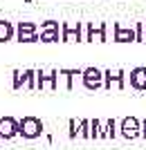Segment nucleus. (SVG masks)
I'll list each match as a JSON object with an SVG mask.
<instances>
[{"label":"nucleus","mask_w":146,"mask_h":150,"mask_svg":"<svg viewBox=\"0 0 146 150\" xmlns=\"http://www.w3.org/2000/svg\"><path fill=\"white\" fill-rule=\"evenodd\" d=\"M27 2H29V0H27Z\"/></svg>","instance_id":"nucleus-23"},{"label":"nucleus","mask_w":146,"mask_h":150,"mask_svg":"<svg viewBox=\"0 0 146 150\" xmlns=\"http://www.w3.org/2000/svg\"><path fill=\"white\" fill-rule=\"evenodd\" d=\"M38 38H41L43 43H54V40H58V23L56 20H45L43 25H41Z\"/></svg>","instance_id":"nucleus-10"},{"label":"nucleus","mask_w":146,"mask_h":150,"mask_svg":"<svg viewBox=\"0 0 146 150\" xmlns=\"http://www.w3.org/2000/svg\"><path fill=\"white\" fill-rule=\"evenodd\" d=\"M142 137H146V119L142 121Z\"/></svg>","instance_id":"nucleus-21"},{"label":"nucleus","mask_w":146,"mask_h":150,"mask_svg":"<svg viewBox=\"0 0 146 150\" xmlns=\"http://www.w3.org/2000/svg\"><path fill=\"white\" fill-rule=\"evenodd\" d=\"M83 69H58L56 74V90H72V79L81 76Z\"/></svg>","instance_id":"nucleus-11"},{"label":"nucleus","mask_w":146,"mask_h":150,"mask_svg":"<svg viewBox=\"0 0 146 150\" xmlns=\"http://www.w3.org/2000/svg\"><path fill=\"white\" fill-rule=\"evenodd\" d=\"M23 85L27 90H36V69H14V90H20Z\"/></svg>","instance_id":"nucleus-2"},{"label":"nucleus","mask_w":146,"mask_h":150,"mask_svg":"<svg viewBox=\"0 0 146 150\" xmlns=\"http://www.w3.org/2000/svg\"><path fill=\"white\" fill-rule=\"evenodd\" d=\"M81 79H83V85H85L88 90L103 88V72H101V69H97V67H85V69H83V74H81Z\"/></svg>","instance_id":"nucleus-4"},{"label":"nucleus","mask_w":146,"mask_h":150,"mask_svg":"<svg viewBox=\"0 0 146 150\" xmlns=\"http://www.w3.org/2000/svg\"><path fill=\"white\" fill-rule=\"evenodd\" d=\"M61 40L63 43H79V40H83V25L81 23H76V25H72V23H63L61 25Z\"/></svg>","instance_id":"nucleus-6"},{"label":"nucleus","mask_w":146,"mask_h":150,"mask_svg":"<svg viewBox=\"0 0 146 150\" xmlns=\"http://www.w3.org/2000/svg\"><path fill=\"white\" fill-rule=\"evenodd\" d=\"M70 137L72 139L79 137V121H74V119H70Z\"/></svg>","instance_id":"nucleus-20"},{"label":"nucleus","mask_w":146,"mask_h":150,"mask_svg":"<svg viewBox=\"0 0 146 150\" xmlns=\"http://www.w3.org/2000/svg\"><path fill=\"white\" fill-rule=\"evenodd\" d=\"M56 74H58V69H50V72L36 69V90H50V92H54L56 90Z\"/></svg>","instance_id":"nucleus-3"},{"label":"nucleus","mask_w":146,"mask_h":150,"mask_svg":"<svg viewBox=\"0 0 146 150\" xmlns=\"http://www.w3.org/2000/svg\"><path fill=\"white\" fill-rule=\"evenodd\" d=\"M121 137H126V139H137L142 137V121L137 119V117H126V119L121 121Z\"/></svg>","instance_id":"nucleus-5"},{"label":"nucleus","mask_w":146,"mask_h":150,"mask_svg":"<svg viewBox=\"0 0 146 150\" xmlns=\"http://www.w3.org/2000/svg\"><path fill=\"white\" fill-rule=\"evenodd\" d=\"M103 132H106V139H115V137H117V121L108 119L106 125H103Z\"/></svg>","instance_id":"nucleus-17"},{"label":"nucleus","mask_w":146,"mask_h":150,"mask_svg":"<svg viewBox=\"0 0 146 150\" xmlns=\"http://www.w3.org/2000/svg\"><path fill=\"white\" fill-rule=\"evenodd\" d=\"M18 134L25 139H36L43 134V121L38 117H23L18 121Z\"/></svg>","instance_id":"nucleus-1"},{"label":"nucleus","mask_w":146,"mask_h":150,"mask_svg":"<svg viewBox=\"0 0 146 150\" xmlns=\"http://www.w3.org/2000/svg\"><path fill=\"white\" fill-rule=\"evenodd\" d=\"M16 134H18V121L14 117H0V141L14 139Z\"/></svg>","instance_id":"nucleus-12"},{"label":"nucleus","mask_w":146,"mask_h":150,"mask_svg":"<svg viewBox=\"0 0 146 150\" xmlns=\"http://www.w3.org/2000/svg\"><path fill=\"white\" fill-rule=\"evenodd\" d=\"M79 137H83V139H90V121H88V119L79 121Z\"/></svg>","instance_id":"nucleus-18"},{"label":"nucleus","mask_w":146,"mask_h":150,"mask_svg":"<svg viewBox=\"0 0 146 150\" xmlns=\"http://www.w3.org/2000/svg\"><path fill=\"white\" fill-rule=\"evenodd\" d=\"M130 88H135V90H146V67H135V69H130Z\"/></svg>","instance_id":"nucleus-13"},{"label":"nucleus","mask_w":146,"mask_h":150,"mask_svg":"<svg viewBox=\"0 0 146 150\" xmlns=\"http://www.w3.org/2000/svg\"><path fill=\"white\" fill-rule=\"evenodd\" d=\"M83 40H90V43H106V23H88L85 25V34H83Z\"/></svg>","instance_id":"nucleus-8"},{"label":"nucleus","mask_w":146,"mask_h":150,"mask_svg":"<svg viewBox=\"0 0 146 150\" xmlns=\"http://www.w3.org/2000/svg\"><path fill=\"white\" fill-rule=\"evenodd\" d=\"M103 88L124 90V69H103Z\"/></svg>","instance_id":"nucleus-9"},{"label":"nucleus","mask_w":146,"mask_h":150,"mask_svg":"<svg viewBox=\"0 0 146 150\" xmlns=\"http://www.w3.org/2000/svg\"><path fill=\"white\" fill-rule=\"evenodd\" d=\"M113 29H115V40L117 43H130V40H135V29H130V27L113 25Z\"/></svg>","instance_id":"nucleus-14"},{"label":"nucleus","mask_w":146,"mask_h":150,"mask_svg":"<svg viewBox=\"0 0 146 150\" xmlns=\"http://www.w3.org/2000/svg\"><path fill=\"white\" fill-rule=\"evenodd\" d=\"M16 36V27L9 20H0V43H7Z\"/></svg>","instance_id":"nucleus-15"},{"label":"nucleus","mask_w":146,"mask_h":150,"mask_svg":"<svg viewBox=\"0 0 146 150\" xmlns=\"http://www.w3.org/2000/svg\"><path fill=\"white\" fill-rule=\"evenodd\" d=\"M135 40L137 43H144L146 36H144V23H137V27H135Z\"/></svg>","instance_id":"nucleus-19"},{"label":"nucleus","mask_w":146,"mask_h":150,"mask_svg":"<svg viewBox=\"0 0 146 150\" xmlns=\"http://www.w3.org/2000/svg\"><path fill=\"white\" fill-rule=\"evenodd\" d=\"M16 38H18L20 43H36L38 40V27L34 23H18Z\"/></svg>","instance_id":"nucleus-7"},{"label":"nucleus","mask_w":146,"mask_h":150,"mask_svg":"<svg viewBox=\"0 0 146 150\" xmlns=\"http://www.w3.org/2000/svg\"><path fill=\"white\" fill-rule=\"evenodd\" d=\"M101 137H106L103 123L99 119H92V121H90V139H101Z\"/></svg>","instance_id":"nucleus-16"},{"label":"nucleus","mask_w":146,"mask_h":150,"mask_svg":"<svg viewBox=\"0 0 146 150\" xmlns=\"http://www.w3.org/2000/svg\"><path fill=\"white\" fill-rule=\"evenodd\" d=\"M144 36H146V25H144Z\"/></svg>","instance_id":"nucleus-22"}]
</instances>
